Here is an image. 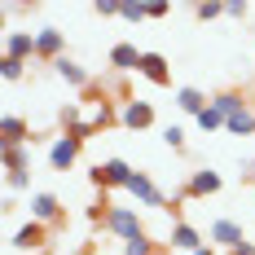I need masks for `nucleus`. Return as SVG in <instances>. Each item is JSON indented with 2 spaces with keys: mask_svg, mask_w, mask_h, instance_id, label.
<instances>
[{
  "mask_svg": "<svg viewBox=\"0 0 255 255\" xmlns=\"http://www.w3.org/2000/svg\"><path fill=\"white\" fill-rule=\"evenodd\" d=\"M79 136H71V132H62L57 141L49 145V163H53V172H71L75 167V158H79Z\"/></svg>",
  "mask_w": 255,
  "mask_h": 255,
  "instance_id": "4",
  "label": "nucleus"
},
{
  "mask_svg": "<svg viewBox=\"0 0 255 255\" xmlns=\"http://www.w3.org/2000/svg\"><path fill=\"white\" fill-rule=\"evenodd\" d=\"M119 255H158V251H154L150 238H136V242H124V251H119Z\"/></svg>",
  "mask_w": 255,
  "mask_h": 255,
  "instance_id": "24",
  "label": "nucleus"
},
{
  "mask_svg": "<svg viewBox=\"0 0 255 255\" xmlns=\"http://www.w3.org/2000/svg\"><path fill=\"white\" fill-rule=\"evenodd\" d=\"M97 18H119V0H102L97 4Z\"/></svg>",
  "mask_w": 255,
  "mask_h": 255,
  "instance_id": "29",
  "label": "nucleus"
},
{
  "mask_svg": "<svg viewBox=\"0 0 255 255\" xmlns=\"http://www.w3.org/2000/svg\"><path fill=\"white\" fill-rule=\"evenodd\" d=\"M110 66H119V71H141V49H136V44H115V49H110Z\"/></svg>",
  "mask_w": 255,
  "mask_h": 255,
  "instance_id": "16",
  "label": "nucleus"
},
{
  "mask_svg": "<svg viewBox=\"0 0 255 255\" xmlns=\"http://www.w3.org/2000/svg\"><path fill=\"white\" fill-rule=\"evenodd\" d=\"M158 255H163V251H158Z\"/></svg>",
  "mask_w": 255,
  "mask_h": 255,
  "instance_id": "32",
  "label": "nucleus"
},
{
  "mask_svg": "<svg viewBox=\"0 0 255 255\" xmlns=\"http://www.w3.org/2000/svg\"><path fill=\"white\" fill-rule=\"evenodd\" d=\"M119 18H128V22H145V18H150V4H119Z\"/></svg>",
  "mask_w": 255,
  "mask_h": 255,
  "instance_id": "23",
  "label": "nucleus"
},
{
  "mask_svg": "<svg viewBox=\"0 0 255 255\" xmlns=\"http://www.w3.org/2000/svg\"><path fill=\"white\" fill-rule=\"evenodd\" d=\"M115 119H119V115H115V106L106 102V93H93V97H84V102L71 110L66 132H71V136H79V141H88L93 132H106Z\"/></svg>",
  "mask_w": 255,
  "mask_h": 255,
  "instance_id": "1",
  "label": "nucleus"
},
{
  "mask_svg": "<svg viewBox=\"0 0 255 255\" xmlns=\"http://www.w3.org/2000/svg\"><path fill=\"white\" fill-rule=\"evenodd\" d=\"M128 180H132V167L124 158H106V163L93 167V185L97 189H128Z\"/></svg>",
  "mask_w": 255,
  "mask_h": 255,
  "instance_id": "3",
  "label": "nucleus"
},
{
  "mask_svg": "<svg viewBox=\"0 0 255 255\" xmlns=\"http://www.w3.org/2000/svg\"><path fill=\"white\" fill-rule=\"evenodd\" d=\"M4 185H9V194H13V189H26L31 176H26V172H13V176H4Z\"/></svg>",
  "mask_w": 255,
  "mask_h": 255,
  "instance_id": "28",
  "label": "nucleus"
},
{
  "mask_svg": "<svg viewBox=\"0 0 255 255\" xmlns=\"http://www.w3.org/2000/svg\"><path fill=\"white\" fill-rule=\"evenodd\" d=\"M220 172H211V167H203V172H194L189 176V185L180 189V198H211V194H220Z\"/></svg>",
  "mask_w": 255,
  "mask_h": 255,
  "instance_id": "7",
  "label": "nucleus"
},
{
  "mask_svg": "<svg viewBox=\"0 0 255 255\" xmlns=\"http://www.w3.org/2000/svg\"><path fill=\"white\" fill-rule=\"evenodd\" d=\"M172 251H203V233L194 229V225H185V220H176L172 225Z\"/></svg>",
  "mask_w": 255,
  "mask_h": 255,
  "instance_id": "14",
  "label": "nucleus"
},
{
  "mask_svg": "<svg viewBox=\"0 0 255 255\" xmlns=\"http://www.w3.org/2000/svg\"><path fill=\"white\" fill-rule=\"evenodd\" d=\"M62 49H66V35H62L57 26H40V31H35V57H40V62H53V66H57V62H62Z\"/></svg>",
  "mask_w": 255,
  "mask_h": 255,
  "instance_id": "5",
  "label": "nucleus"
},
{
  "mask_svg": "<svg viewBox=\"0 0 255 255\" xmlns=\"http://www.w3.org/2000/svg\"><path fill=\"white\" fill-rule=\"evenodd\" d=\"M0 154H4V172L13 176V172H31V158H26L22 145H0Z\"/></svg>",
  "mask_w": 255,
  "mask_h": 255,
  "instance_id": "19",
  "label": "nucleus"
},
{
  "mask_svg": "<svg viewBox=\"0 0 255 255\" xmlns=\"http://www.w3.org/2000/svg\"><path fill=\"white\" fill-rule=\"evenodd\" d=\"M31 220H40V225H57V220H62V203H57V194H49V189L31 194Z\"/></svg>",
  "mask_w": 255,
  "mask_h": 255,
  "instance_id": "11",
  "label": "nucleus"
},
{
  "mask_svg": "<svg viewBox=\"0 0 255 255\" xmlns=\"http://www.w3.org/2000/svg\"><path fill=\"white\" fill-rule=\"evenodd\" d=\"M220 13H225V4H194V18L198 22H216Z\"/></svg>",
  "mask_w": 255,
  "mask_h": 255,
  "instance_id": "27",
  "label": "nucleus"
},
{
  "mask_svg": "<svg viewBox=\"0 0 255 255\" xmlns=\"http://www.w3.org/2000/svg\"><path fill=\"white\" fill-rule=\"evenodd\" d=\"M49 242V225H40V220H26L22 229L13 233V247H22V251H40Z\"/></svg>",
  "mask_w": 255,
  "mask_h": 255,
  "instance_id": "13",
  "label": "nucleus"
},
{
  "mask_svg": "<svg viewBox=\"0 0 255 255\" xmlns=\"http://www.w3.org/2000/svg\"><path fill=\"white\" fill-rule=\"evenodd\" d=\"M163 145H167V150H185V128H163Z\"/></svg>",
  "mask_w": 255,
  "mask_h": 255,
  "instance_id": "26",
  "label": "nucleus"
},
{
  "mask_svg": "<svg viewBox=\"0 0 255 255\" xmlns=\"http://www.w3.org/2000/svg\"><path fill=\"white\" fill-rule=\"evenodd\" d=\"M194 255H211V251H207V247H203V251H194Z\"/></svg>",
  "mask_w": 255,
  "mask_h": 255,
  "instance_id": "31",
  "label": "nucleus"
},
{
  "mask_svg": "<svg viewBox=\"0 0 255 255\" xmlns=\"http://www.w3.org/2000/svg\"><path fill=\"white\" fill-rule=\"evenodd\" d=\"M136 75H145L150 84H172V66H167L163 53H141V71Z\"/></svg>",
  "mask_w": 255,
  "mask_h": 255,
  "instance_id": "12",
  "label": "nucleus"
},
{
  "mask_svg": "<svg viewBox=\"0 0 255 255\" xmlns=\"http://www.w3.org/2000/svg\"><path fill=\"white\" fill-rule=\"evenodd\" d=\"M106 229L115 233L119 242H136V238H145V225H141V216H136L132 207H110Z\"/></svg>",
  "mask_w": 255,
  "mask_h": 255,
  "instance_id": "2",
  "label": "nucleus"
},
{
  "mask_svg": "<svg viewBox=\"0 0 255 255\" xmlns=\"http://www.w3.org/2000/svg\"><path fill=\"white\" fill-rule=\"evenodd\" d=\"M225 132H233V136H255V110L242 106L238 115H229V119H225Z\"/></svg>",
  "mask_w": 255,
  "mask_h": 255,
  "instance_id": "17",
  "label": "nucleus"
},
{
  "mask_svg": "<svg viewBox=\"0 0 255 255\" xmlns=\"http://www.w3.org/2000/svg\"><path fill=\"white\" fill-rule=\"evenodd\" d=\"M0 57H13V62L35 57V31H4V53Z\"/></svg>",
  "mask_w": 255,
  "mask_h": 255,
  "instance_id": "10",
  "label": "nucleus"
},
{
  "mask_svg": "<svg viewBox=\"0 0 255 255\" xmlns=\"http://www.w3.org/2000/svg\"><path fill=\"white\" fill-rule=\"evenodd\" d=\"M198 128H203V132H220V128H225V115H220L216 106H207L203 115H198Z\"/></svg>",
  "mask_w": 255,
  "mask_h": 255,
  "instance_id": "22",
  "label": "nucleus"
},
{
  "mask_svg": "<svg viewBox=\"0 0 255 255\" xmlns=\"http://www.w3.org/2000/svg\"><path fill=\"white\" fill-rule=\"evenodd\" d=\"M26 132H31V128H26L22 115H4V119H0V136H4V141H0V145H22Z\"/></svg>",
  "mask_w": 255,
  "mask_h": 255,
  "instance_id": "15",
  "label": "nucleus"
},
{
  "mask_svg": "<svg viewBox=\"0 0 255 255\" xmlns=\"http://www.w3.org/2000/svg\"><path fill=\"white\" fill-rule=\"evenodd\" d=\"M119 124L132 128V132L154 128V106H150V102H141V97H132V102H124V110H119Z\"/></svg>",
  "mask_w": 255,
  "mask_h": 255,
  "instance_id": "8",
  "label": "nucleus"
},
{
  "mask_svg": "<svg viewBox=\"0 0 255 255\" xmlns=\"http://www.w3.org/2000/svg\"><path fill=\"white\" fill-rule=\"evenodd\" d=\"M176 106L185 110V115H194V119H198V115H203V110H207L211 102H207L198 88H180V93H176Z\"/></svg>",
  "mask_w": 255,
  "mask_h": 255,
  "instance_id": "18",
  "label": "nucleus"
},
{
  "mask_svg": "<svg viewBox=\"0 0 255 255\" xmlns=\"http://www.w3.org/2000/svg\"><path fill=\"white\" fill-rule=\"evenodd\" d=\"M128 194H132L141 207H163V203H167V198H163V189H158L145 172H132V180H128Z\"/></svg>",
  "mask_w": 255,
  "mask_h": 255,
  "instance_id": "9",
  "label": "nucleus"
},
{
  "mask_svg": "<svg viewBox=\"0 0 255 255\" xmlns=\"http://www.w3.org/2000/svg\"><path fill=\"white\" fill-rule=\"evenodd\" d=\"M57 75L66 79L71 88H88V71H84L79 62H71V57H62V62H57Z\"/></svg>",
  "mask_w": 255,
  "mask_h": 255,
  "instance_id": "20",
  "label": "nucleus"
},
{
  "mask_svg": "<svg viewBox=\"0 0 255 255\" xmlns=\"http://www.w3.org/2000/svg\"><path fill=\"white\" fill-rule=\"evenodd\" d=\"M211 106H216V110H220V115H225V119H229V115H238V110H242V93H233V88H225V93H216V97H211Z\"/></svg>",
  "mask_w": 255,
  "mask_h": 255,
  "instance_id": "21",
  "label": "nucleus"
},
{
  "mask_svg": "<svg viewBox=\"0 0 255 255\" xmlns=\"http://www.w3.org/2000/svg\"><path fill=\"white\" fill-rule=\"evenodd\" d=\"M211 242H216V247H225V251H238V247H242V242H247V233H242V225H238V220H229V216H220V220H211Z\"/></svg>",
  "mask_w": 255,
  "mask_h": 255,
  "instance_id": "6",
  "label": "nucleus"
},
{
  "mask_svg": "<svg viewBox=\"0 0 255 255\" xmlns=\"http://www.w3.org/2000/svg\"><path fill=\"white\" fill-rule=\"evenodd\" d=\"M22 71H26V62H13V57H0V75L9 79V84H13V79H22Z\"/></svg>",
  "mask_w": 255,
  "mask_h": 255,
  "instance_id": "25",
  "label": "nucleus"
},
{
  "mask_svg": "<svg viewBox=\"0 0 255 255\" xmlns=\"http://www.w3.org/2000/svg\"><path fill=\"white\" fill-rule=\"evenodd\" d=\"M247 13H251L247 4H225V18H247Z\"/></svg>",
  "mask_w": 255,
  "mask_h": 255,
  "instance_id": "30",
  "label": "nucleus"
}]
</instances>
